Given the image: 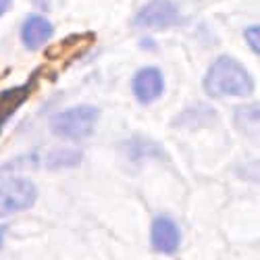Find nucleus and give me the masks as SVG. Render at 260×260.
<instances>
[{
  "label": "nucleus",
  "mask_w": 260,
  "mask_h": 260,
  "mask_svg": "<svg viewBox=\"0 0 260 260\" xmlns=\"http://www.w3.org/2000/svg\"><path fill=\"white\" fill-rule=\"evenodd\" d=\"M204 92L210 98H246L254 92V79L240 60L223 54L206 71Z\"/></svg>",
  "instance_id": "obj_1"
},
{
  "label": "nucleus",
  "mask_w": 260,
  "mask_h": 260,
  "mask_svg": "<svg viewBox=\"0 0 260 260\" xmlns=\"http://www.w3.org/2000/svg\"><path fill=\"white\" fill-rule=\"evenodd\" d=\"M100 111L92 104H79L71 106L67 111H60L50 119L52 134L64 140H85L94 134L96 123H98Z\"/></svg>",
  "instance_id": "obj_2"
},
{
  "label": "nucleus",
  "mask_w": 260,
  "mask_h": 260,
  "mask_svg": "<svg viewBox=\"0 0 260 260\" xmlns=\"http://www.w3.org/2000/svg\"><path fill=\"white\" fill-rule=\"evenodd\" d=\"M38 200V187L25 177H11L0 183V219L29 210Z\"/></svg>",
  "instance_id": "obj_3"
},
{
  "label": "nucleus",
  "mask_w": 260,
  "mask_h": 260,
  "mask_svg": "<svg viewBox=\"0 0 260 260\" xmlns=\"http://www.w3.org/2000/svg\"><path fill=\"white\" fill-rule=\"evenodd\" d=\"M181 21L179 9L173 0H148L134 17V27L140 29H169Z\"/></svg>",
  "instance_id": "obj_4"
},
{
  "label": "nucleus",
  "mask_w": 260,
  "mask_h": 260,
  "mask_svg": "<svg viewBox=\"0 0 260 260\" xmlns=\"http://www.w3.org/2000/svg\"><path fill=\"white\" fill-rule=\"evenodd\" d=\"M150 242L158 254H175L181 246V231L177 223L167 214H158L150 227Z\"/></svg>",
  "instance_id": "obj_5"
},
{
  "label": "nucleus",
  "mask_w": 260,
  "mask_h": 260,
  "mask_svg": "<svg viewBox=\"0 0 260 260\" xmlns=\"http://www.w3.org/2000/svg\"><path fill=\"white\" fill-rule=\"evenodd\" d=\"M132 92L142 104H150L162 96L165 77L158 67H142L132 79Z\"/></svg>",
  "instance_id": "obj_6"
},
{
  "label": "nucleus",
  "mask_w": 260,
  "mask_h": 260,
  "mask_svg": "<svg viewBox=\"0 0 260 260\" xmlns=\"http://www.w3.org/2000/svg\"><path fill=\"white\" fill-rule=\"evenodd\" d=\"M52 23L44 15H29L21 25V42L29 50H38L52 38Z\"/></svg>",
  "instance_id": "obj_7"
},
{
  "label": "nucleus",
  "mask_w": 260,
  "mask_h": 260,
  "mask_svg": "<svg viewBox=\"0 0 260 260\" xmlns=\"http://www.w3.org/2000/svg\"><path fill=\"white\" fill-rule=\"evenodd\" d=\"M31 88H34V77L29 79V83H23L19 88L7 90V92H0V129L13 117V113H17V108L25 102Z\"/></svg>",
  "instance_id": "obj_8"
},
{
  "label": "nucleus",
  "mask_w": 260,
  "mask_h": 260,
  "mask_svg": "<svg viewBox=\"0 0 260 260\" xmlns=\"http://www.w3.org/2000/svg\"><path fill=\"white\" fill-rule=\"evenodd\" d=\"M83 154L77 148H54L46 154V167L56 171V169H73L81 162Z\"/></svg>",
  "instance_id": "obj_9"
},
{
  "label": "nucleus",
  "mask_w": 260,
  "mask_h": 260,
  "mask_svg": "<svg viewBox=\"0 0 260 260\" xmlns=\"http://www.w3.org/2000/svg\"><path fill=\"white\" fill-rule=\"evenodd\" d=\"M244 40H246V44L250 46V50L254 54L260 52V27L258 25H250L246 31H244Z\"/></svg>",
  "instance_id": "obj_10"
},
{
  "label": "nucleus",
  "mask_w": 260,
  "mask_h": 260,
  "mask_svg": "<svg viewBox=\"0 0 260 260\" xmlns=\"http://www.w3.org/2000/svg\"><path fill=\"white\" fill-rule=\"evenodd\" d=\"M11 7H13V0H0V17H3Z\"/></svg>",
  "instance_id": "obj_11"
},
{
  "label": "nucleus",
  "mask_w": 260,
  "mask_h": 260,
  "mask_svg": "<svg viewBox=\"0 0 260 260\" xmlns=\"http://www.w3.org/2000/svg\"><path fill=\"white\" fill-rule=\"evenodd\" d=\"M34 5L40 7L42 11H50V0H34Z\"/></svg>",
  "instance_id": "obj_12"
},
{
  "label": "nucleus",
  "mask_w": 260,
  "mask_h": 260,
  "mask_svg": "<svg viewBox=\"0 0 260 260\" xmlns=\"http://www.w3.org/2000/svg\"><path fill=\"white\" fill-rule=\"evenodd\" d=\"M5 235H7V225H0V248L5 246Z\"/></svg>",
  "instance_id": "obj_13"
}]
</instances>
